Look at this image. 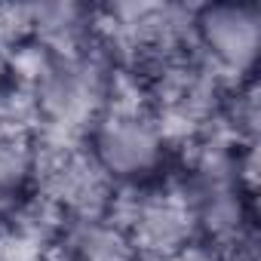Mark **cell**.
Returning <instances> with one entry per match:
<instances>
[{
	"label": "cell",
	"mask_w": 261,
	"mask_h": 261,
	"mask_svg": "<svg viewBox=\"0 0 261 261\" xmlns=\"http://www.w3.org/2000/svg\"><path fill=\"white\" fill-rule=\"evenodd\" d=\"M31 49L37 65L28 77V92L37 123L46 136L74 139V145H80L86 129L117 98L114 59L98 49V40L77 53H43L37 46Z\"/></svg>",
	"instance_id": "1"
},
{
	"label": "cell",
	"mask_w": 261,
	"mask_h": 261,
	"mask_svg": "<svg viewBox=\"0 0 261 261\" xmlns=\"http://www.w3.org/2000/svg\"><path fill=\"white\" fill-rule=\"evenodd\" d=\"M83 151L117 191H151L166 185L172 139L157 111L139 101L114 98L86 129Z\"/></svg>",
	"instance_id": "2"
},
{
	"label": "cell",
	"mask_w": 261,
	"mask_h": 261,
	"mask_svg": "<svg viewBox=\"0 0 261 261\" xmlns=\"http://www.w3.org/2000/svg\"><path fill=\"white\" fill-rule=\"evenodd\" d=\"M188 40L200 62L233 83L252 80L261 53V10L255 4H203L188 13Z\"/></svg>",
	"instance_id": "3"
},
{
	"label": "cell",
	"mask_w": 261,
	"mask_h": 261,
	"mask_svg": "<svg viewBox=\"0 0 261 261\" xmlns=\"http://www.w3.org/2000/svg\"><path fill=\"white\" fill-rule=\"evenodd\" d=\"M120 221L126 224L142 261H172L188 243L197 240L191 206L181 191L169 185L139 191Z\"/></svg>",
	"instance_id": "4"
},
{
	"label": "cell",
	"mask_w": 261,
	"mask_h": 261,
	"mask_svg": "<svg viewBox=\"0 0 261 261\" xmlns=\"http://www.w3.org/2000/svg\"><path fill=\"white\" fill-rule=\"evenodd\" d=\"M43 151L28 126L0 123V224L19 221L40 197Z\"/></svg>",
	"instance_id": "5"
},
{
	"label": "cell",
	"mask_w": 261,
	"mask_h": 261,
	"mask_svg": "<svg viewBox=\"0 0 261 261\" xmlns=\"http://www.w3.org/2000/svg\"><path fill=\"white\" fill-rule=\"evenodd\" d=\"M56 261H142L133 237L117 212L111 215H65L53 230Z\"/></svg>",
	"instance_id": "6"
},
{
	"label": "cell",
	"mask_w": 261,
	"mask_h": 261,
	"mask_svg": "<svg viewBox=\"0 0 261 261\" xmlns=\"http://www.w3.org/2000/svg\"><path fill=\"white\" fill-rule=\"evenodd\" d=\"M19 86V71H16V53L10 43L0 37V98H7Z\"/></svg>",
	"instance_id": "7"
}]
</instances>
